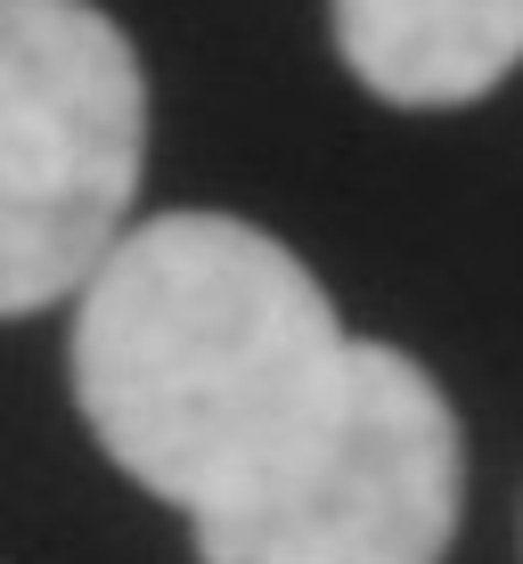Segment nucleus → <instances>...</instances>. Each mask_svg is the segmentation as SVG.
Wrapping results in <instances>:
<instances>
[{
    "instance_id": "f257e3e1",
    "label": "nucleus",
    "mask_w": 523,
    "mask_h": 564,
    "mask_svg": "<svg viewBox=\"0 0 523 564\" xmlns=\"http://www.w3.org/2000/svg\"><path fill=\"white\" fill-rule=\"evenodd\" d=\"M352 360L327 286L270 229L156 213L74 295V401L99 451L188 523L254 499Z\"/></svg>"
},
{
    "instance_id": "f03ea898",
    "label": "nucleus",
    "mask_w": 523,
    "mask_h": 564,
    "mask_svg": "<svg viewBox=\"0 0 523 564\" xmlns=\"http://www.w3.org/2000/svg\"><path fill=\"white\" fill-rule=\"evenodd\" d=\"M148 83L90 0H0V319L83 295L123 246Z\"/></svg>"
},
{
    "instance_id": "7ed1b4c3",
    "label": "nucleus",
    "mask_w": 523,
    "mask_h": 564,
    "mask_svg": "<svg viewBox=\"0 0 523 564\" xmlns=\"http://www.w3.org/2000/svg\"><path fill=\"white\" fill-rule=\"evenodd\" d=\"M467 508V442L434 377L360 344L295 458L254 499L188 523L197 564H442Z\"/></svg>"
},
{
    "instance_id": "20e7f679",
    "label": "nucleus",
    "mask_w": 523,
    "mask_h": 564,
    "mask_svg": "<svg viewBox=\"0 0 523 564\" xmlns=\"http://www.w3.org/2000/svg\"><path fill=\"white\" fill-rule=\"evenodd\" d=\"M336 50L384 107H475L523 66V0H336Z\"/></svg>"
}]
</instances>
